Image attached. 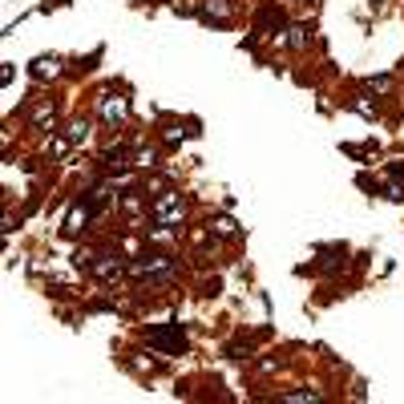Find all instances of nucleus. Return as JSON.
<instances>
[{
  "label": "nucleus",
  "mask_w": 404,
  "mask_h": 404,
  "mask_svg": "<svg viewBox=\"0 0 404 404\" xmlns=\"http://www.w3.org/2000/svg\"><path fill=\"white\" fill-rule=\"evenodd\" d=\"M271 28H283V8H275V4H267L259 12V33H271Z\"/></svg>",
  "instance_id": "obj_8"
},
{
  "label": "nucleus",
  "mask_w": 404,
  "mask_h": 404,
  "mask_svg": "<svg viewBox=\"0 0 404 404\" xmlns=\"http://www.w3.org/2000/svg\"><path fill=\"white\" fill-rule=\"evenodd\" d=\"M69 142H85L89 138V121L85 118H77V121H69V134H65Z\"/></svg>",
  "instance_id": "obj_13"
},
{
  "label": "nucleus",
  "mask_w": 404,
  "mask_h": 404,
  "mask_svg": "<svg viewBox=\"0 0 404 404\" xmlns=\"http://www.w3.org/2000/svg\"><path fill=\"white\" fill-rule=\"evenodd\" d=\"M28 118H33V125H41V130H53V118H57V114H53V105H37Z\"/></svg>",
  "instance_id": "obj_12"
},
{
  "label": "nucleus",
  "mask_w": 404,
  "mask_h": 404,
  "mask_svg": "<svg viewBox=\"0 0 404 404\" xmlns=\"http://www.w3.org/2000/svg\"><path fill=\"white\" fill-rule=\"evenodd\" d=\"M202 17L214 24H231V0H207L202 4Z\"/></svg>",
  "instance_id": "obj_5"
},
{
  "label": "nucleus",
  "mask_w": 404,
  "mask_h": 404,
  "mask_svg": "<svg viewBox=\"0 0 404 404\" xmlns=\"http://www.w3.org/2000/svg\"><path fill=\"white\" fill-rule=\"evenodd\" d=\"M182 214H186V198H178V194H162V198L154 202V218H158L162 227H174Z\"/></svg>",
  "instance_id": "obj_3"
},
{
  "label": "nucleus",
  "mask_w": 404,
  "mask_h": 404,
  "mask_svg": "<svg viewBox=\"0 0 404 404\" xmlns=\"http://www.w3.org/2000/svg\"><path fill=\"white\" fill-rule=\"evenodd\" d=\"M368 89H376V94H388V89H392V77H376V81H368Z\"/></svg>",
  "instance_id": "obj_15"
},
{
  "label": "nucleus",
  "mask_w": 404,
  "mask_h": 404,
  "mask_svg": "<svg viewBox=\"0 0 404 404\" xmlns=\"http://www.w3.org/2000/svg\"><path fill=\"white\" fill-rule=\"evenodd\" d=\"M57 73H61L57 57H37V61H33V77H37V81H45V77H57Z\"/></svg>",
  "instance_id": "obj_10"
},
{
  "label": "nucleus",
  "mask_w": 404,
  "mask_h": 404,
  "mask_svg": "<svg viewBox=\"0 0 404 404\" xmlns=\"http://www.w3.org/2000/svg\"><path fill=\"white\" fill-rule=\"evenodd\" d=\"M211 231H214V235H218V238H235V231H238V227H235V218H227V214H218V218H214V222H211Z\"/></svg>",
  "instance_id": "obj_11"
},
{
  "label": "nucleus",
  "mask_w": 404,
  "mask_h": 404,
  "mask_svg": "<svg viewBox=\"0 0 404 404\" xmlns=\"http://www.w3.org/2000/svg\"><path fill=\"white\" fill-rule=\"evenodd\" d=\"M130 275H138V279H154V283H166L170 275H174V259H166V255H142V259L130 263Z\"/></svg>",
  "instance_id": "obj_1"
},
{
  "label": "nucleus",
  "mask_w": 404,
  "mask_h": 404,
  "mask_svg": "<svg viewBox=\"0 0 404 404\" xmlns=\"http://www.w3.org/2000/svg\"><path fill=\"white\" fill-rule=\"evenodd\" d=\"M89 218H94V207L85 202V207H73L69 218H65V235H77V231H85L89 227Z\"/></svg>",
  "instance_id": "obj_4"
},
{
  "label": "nucleus",
  "mask_w": 404,
  "mask_h": 404,
  "mask_svg": "<svg viewBox=\"0 0 404 404\" xmlns=\"http://www.w3.org/2000/svg\"><path fill=\"white\" fill-rule=\"evenodd\" d=\"M94 271H97V279L114 283V279L121 275V263H118V255H101V263H94Z\"/></svg>",
  "instance_id": "obj_7"
},
{
  "label": "nucleus",
  "mask_w": 404,
  "mask_h": 404,
  "mask_svg": "<svg viewBox=\"0 0 404 404\" xmlns=\"http://www.w3.org/2000/svg\"><path fill=\"white\" fill-rule=\"evenodd\" d=\"M130 114V101L125 97H101V118L105 121H121Z\"/></svg>",
  "instance_id": "obj_6"
},
{
  "label": "nucleus",
  "mask_w": 404,
  "mask_h": 404,
  "mask_svg": "<svg viewBox=\"0 0 404 404\" xmlns=\"http://www.w3.org/2000/svg\"><path fill=\"white\" fill-rule=\"evenodd\" d=\"M150 340V348H162V352H186V332L182 328H154V332L146 335Z\"/></svg>",
  "instance_id": "obj_2"
},
{
  "label": "nucleus",
  "mask_w": 404,
  "mask_h": 404,
  "mask_svg": "<svg viewBox=\"0 0 404 404\" xmlns=\"http://www.w3.org/2000/svg\"><path fill=\"white\" fill-rule=\"evenodd\" d=\"M308 41H311V28H308V24H291V28H287V45L295 49V53H304V49H308Z\"/></svg>",
  "instance_id": "obj_9"
},
{
  "label": "nucleus",
  "mask_w": 404,
  "mask_h": 404,
  "mask_svg": "<svg viewBox=\"0 0 404 404\" xmlns=\"http://www.w3.org/2000/svg\"><path fill=\"white\" fill-rule=\"evenodd\" d=\"M154 158H158V150H138L134 154V166H154Z\"/></svg>",
  "instance_id": "obj_14"
}]
</instances>
